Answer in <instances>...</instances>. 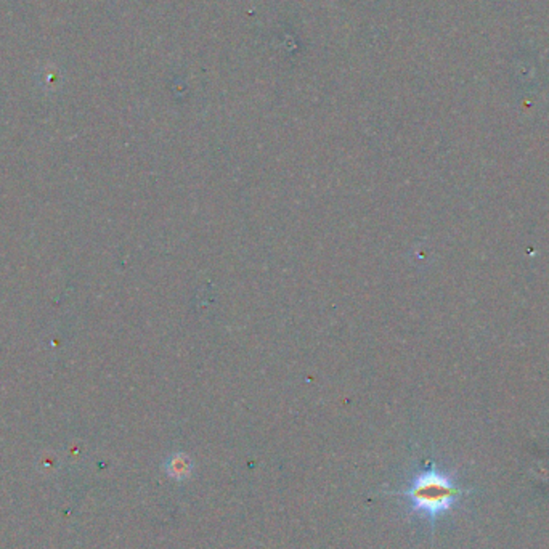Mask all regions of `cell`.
I'll use <instances>...</instances> for the list:
<instances>
[{"mask_svg":"<svg viewBox=\"0 0 549 549\" xmlns=\"http://www.w3.org/2000/svg\"><path fill=\"white\" fill-rule=\"evenodd\" d=\"M464 493L469 492L458 487L450 474L430 466L418 472L407 490L392 494L405 497L408 499L412 512L435 522V519L450 511Z\"/></svg>","mask_w":549,"mask_h":549,"instance_id":"obj_1","label":"cell"},{"mask_svg":"<svg viewBox=\"0 0 549 549\" xmlns=\"http://www.w3.org/2000/svg\"><path fill=\"white\" fill-rule=\"evenodd\" d=\"M191 468L193 464L185 454H175L166 463V472L175 481H185V479L190 477Z\"/></svg>","mask_w":549,"mask_h":549,"instance_id":"obj_2","label":"cell"}]
</instances>
